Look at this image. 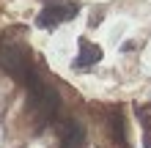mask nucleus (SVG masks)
<instances>
[{
  "mask_svg": "<svg viewBox=\"0 0 151 148\" xmlns=\"http://www.w3.org/2000/svg\"><path fill=\"white\" fill-rule=\"evenodd\" d=\"M0 69L14 77L17 82H25L28 85V80L33 74H36V69H33V55L28 44H22V41L14 39V30H6V36L0 39Z\"/></svg>",
  "mask_w": 151,
  "mask_h": 148,
  "instance_id": "1",
  "label": "nucleus"
},
{
  "mask_svg": "<svg viewBox=\"0 0 151 148\" xmlns=\"http://www.w3.org/2000/svg\"><path fill=\"white\" fill-rule=\"evenodd\" d=\"M28 107L33 112V118H36L39 129L47 126L52 118H55V112L60 107V96L55 88H50L47 82L41 80L39 74H33L28 80Z\"/></svg>",
  "mask_w": 151,
  "mask_h": 148,
  "instance_id": "2",
  "label": "nucleus"
},
{
  "mask_svg": "<svg viewBox=\"0 0 151 148\" xmlns=\"http://www.w3.org/2000/svg\"><path fill=\"white\" fill-rule=\"evenodd\" d=\"M80 14V6L77 3H52V6H44L41 14L36 16V25L44 30H55L58 25H63L69 19H74Z\"/></svg>",
  "mask_w": 151,
  "mask_h": 148,
  "instance_id": "3",
  "label": "nucleus"
},
{
  "mask_svg": "<svg viewBox=\"0 0 151 148\" xmlns=\"http://www.w3.org/2000/svg\"><path fill=\"white\" fill-rule=\"evenodd\" d=\"M102 60V47L99 44H93L91 39H80L77 41V58H74V69L80 71V69H91V66H96Z\"/></svg>",
  "mask_w": 151,
  "mask_h": 148,
  "instance_id": "4",
  "label": "nucleus"
},
{
  "mask_svg": "<svg viewBox=\"0 0 151 148\" xmlns=\"http://www.w3.org/2000/svg\"><path fill=\"white\" fill-rule=\"evenodd\" d=\"M110 137L118 148H129V134H127V118L121 107H110Z\"/></svg>",
  "mask_w": 151,
  "mask_h": 148,
  "instance_id": "5",
  "label": "nucleus"
}]
</instances>
